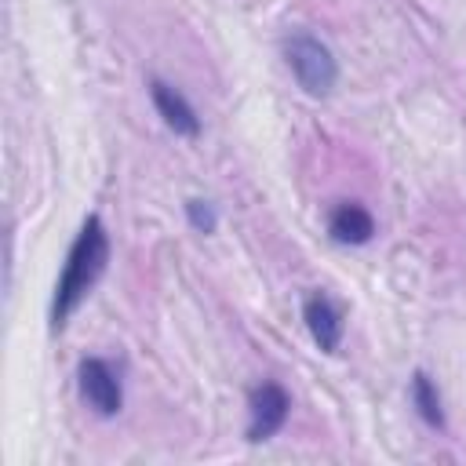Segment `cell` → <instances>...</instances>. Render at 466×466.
Returning <instances> with one entry per match:
<instances>
[{
	"label": "cell",
	"mask_w": 466,
	"mask_h": 466,
	"mask_svg": "<svg viewBox=\"0 0 466 466\" xmlns=\"http://www.w3.org/2000/svg\"><path fill=\"white\" fill-rule=\"evenodd\" d=\"M106 262H109V233L98 215H87L76 240L69 244L62 277L55 284V299H51V328L55 331L66 328V320L76 313V306L98 284V277L106 273Z\"/></svg>",
	"instance_id": "cell-1"
},
{
	"label": "cell",
	"mask_w": 466,
	"mask_h": 466,
	"mask_svg": "<svg viewBox=\"0 0 466 466\" xmlns=\"http://www.w3.org/2000/svg\"><path fill=\"white\" fill-rule=\"evenodd\" d=\"M76 390H80V400L95 415H102V419H113L124 408L120 371L106 357H84L80 360V368H76Z\"/></svg>",
	"instance_id": "cell-3"
},
{
	"label": "cell",
	"mask_w": 466,
	"mask_h": 466,
	"mask_svg": "<svg viewBox=\"0 0 466 466\" xmlns=\"http://www.w3.org/2000/svg\"><path fill=\"white\" fill-rule=\"evenodd\" d=\"M284 62H288L295 84L313 98L331 95V87L339 84V62L331 55V47L313 33H291L284 40Z\"/></svg>",
	"instance_id": "cell-2"
},
{
	"label": "cell",
	"mask_w": 466,
	"mask_h": 466,
	"mask_svg": "<svg viewBox=\"0 0 466 466\" xmlns=\"http://www.w3.org/2000/svg\"><path fill=\"white\" fill-rule=\"evenodd\" d=\"M291 415V397L280 382H258L248 393V441H269L277 430H284Z\"/></svg>",
	"instance_id": "cell-4"
},
{
	"label": "cell",
	"mask_w": 466,
	"mask_h": 466,
	"mask_svg": "<svg viewBox=\"0 0 466 466\" xmlns=\"http://www.w3.org/2000/svg\"><path fill=\"white\" fill-rule=\"evenodd\" d=\"M302 320H306L313 342H317L324 353H335V350H339V342H342V335H346V317H342V309H339L324 291H313V295L302 299Z\"/></svg>",
	"instance_id": "cell-6"
},
{
	"label": "cell",
	"mask_w": 466,
	"mask_h": 466,
	"mask_svg": "<svg viewBox=\"0 0 466 466\" xmlns=\"http://www.w3.org/2000/svg\"><path fill=\"white\" fill-rule=\"evenodd\" d=\"M149 98H153V109L160 113V120H164L175 135H182V138H197V135H200V116H197L193 102H189L175 84L153 76V80H149Z\"/></svg>",
	"instance_id": "cell-5"
},
{
	"label": "cell",
	"mask_w": 466,
	"mask_h": 466,
	"mask_svg": "<svg viewBox=\"0 0 466 466\" xmlns=\"http://www.w3.org/2000/svg\"><path fill=\"white\" fill-rule=\"evenodd\" d=\"M328 237L335 244L360 248V244H368L375 237V215L364 204H357V200H342L328 215Z\"/></svg>",
	"instance_id": "cell-7"
},
{
	"label": "cell",
	"mask_w": 466,
	"mask_h": 466,
	"mask_svg": "<svg viewBox=\"0 0 466 466\" xmlns=\"http://www.w3.org/2000/svg\"><path fill=\"white\" fill-rule=\"evenodd\" d=\"M408 397H411V408L415 415L430 426V430H444V408H441V390L437 382L430 379V371H415L411 375V386H408Z\"/></svg>",
	"instance_id": "cell-8"
},
{
	"label": "cell",
	"mask_w": 466,
	"mask_h": 466,
	"mask_svg": "<svg viewBox=\"0 0 466 466\" xmlns=\"http://www.w3.org/2000/svg\"><path fill=\"white\" fill-rule=\"evenodd\" d=\"M186 218H189V226H193L197 233H215V226H218V211H215V204L204 200V197H189V200H186Z\"/></svg>",
	"instance_id": "cell-9"
}]
</instances>
